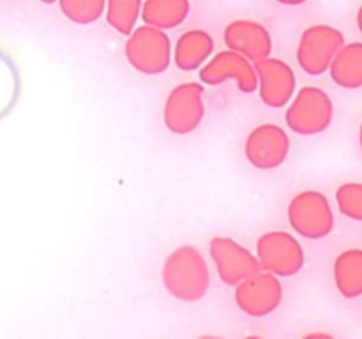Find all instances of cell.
Listing matches in <instances>:
<instances>
[{
	"mask_svg": "<svg viewBox=\"0 0 362 339\" xmlns=\"http://www.w3.org/2000/svg\"><path fill=\"white\" fill-rule=\"evenodd\" d=\"M332 275L339 295L349 300L362 297V249L341 251L334 260Z\"/></svg>",
	"mask_w": 362,
	"mask_h": 339,
	"instance_id": "2e32d148",
	"label": "cell"
},
{
	"mask_svg": "<svg viewBox=\"0 0 362 339\" xmlns=\"http://www.w3.org/2000/svg\"><path fill=\"white\" fill-rule=\"evenodd\" d=\"M166 292L180 302H198L211 288L207 260L194 246H180L168 254L161 268Z\"/></svg>",
	"mask_w": 362,
	"mask_h": 339,
	"instance_id": "6da1fadb",
	"label": "cell"
},
{
	"mask_svg": "<svg viewBox=\"0 0 362 339\" xmlns=\"http://www.w3.org/2000/svg\"><path fill=\"white\" fill-rule=\"evenodd\" d=\"M209 256L219 279L233 288L240 281L262 270L257 254L230 237H214L209 244Z\"/></svg>",
	"mask_w": 362,
	"mask_h": 339,
	"instance_id": "8fae6325",
	"label": "cell"
},
{
	"mask_svg": "<svg viewBox=\"0 0 362 339\" xmlns=\"http://www.w3.org/2000/svg\"><path fill=\"white\" fill-rule=\"evenodd\" d=\"M329 74L338 87L346 90L362 88V42H345L332 59Z\"/></svg>",
	"mask_w": 362,
	"mask_h": 339,
	"instance_id": "9a60e30c",
	"label": "cell"
},
{
	"mask_svg": "<svg viewBox=\"0 0 362 339\" xmlns=\"http://www.w3.org/2000/svg\"><path fill=\"white\" fill-rule=\"evenodd\" d=\"M198 71L200 81L209 87H218L228 80L235 81L243 94H253L258 87L255 62L230 48L212 55Z\"/></svg>",
	"mask_w": 362,
	"mask_h": 339,
	"instance_id": "9c48e42d",
	"label": "cell"
},
{
	"mask_svg": "<svg viewBox=\"0 0 362 339\" xmlns=\"http://www.w3.org/2000/svg\"><path fill=\"white\" fill-rule=\"evenodd\" d=\"M292 141L288 133L276 124H260L255 127L244 143V155L257 170H276L285 165Z\"/></svg>",
	"mask_w": 362,
	"mask_h": 339,
	"instance_id": "30bf717a",
	"label": "cell"
},
{
	"mask_svg": "<svg viewBox=\"0 0 362 339\" xmlns=\"http://www.w3.org/2000/svg\"><path fill=\"white\" fill-rule=\"evenodd\" d=\"M336 205L345 218L362 222V182H345L336 189Z\"/></svg>",
	"mask_w": 362,
	"mask_h": 339,
	"instance_id": "ac0fdd59",
	"label": "cell"
},
{
	"mask_svg": "<svg viewBox=\"0 0 362 339\" xmlns=\"http://www.w3.org/2000/svg\"><path fill=\"white\" fill-rule=\"evenodd\" d=\"M286 106V127L300 136H317L327 131L334 120V102L331 95L313 85L296 90Z\"/></svg>",
	"mask_w": 362,
	"mask_h": 339,
	"instance_id": "7a4b0ae2",
	"label": "cell"
},
{
	"mask_svg": "<svg viewBox=\"0 0 362 339\" xmlns=\"http://www.w3.org/2000/svg\"><path fill=\"white\" fill-rule=\"evenodd\" d=\"M357 27H359V30L362 34V7L359 9V13H357Z\"/></svg>",
	"mask_w": 362,
	"mask_h": 339,
	"instance_id": "44dd1931",
	"label": "cell"
},
{
	"mask_svg": "<svg viewBox=\"0 0 362 339\" xmlns=\"http://www.w3.org/2000/svg\"><path fill=\"white\" fill-rule=\"evenodd\" d=\"M138 18L136 0H112L108 21L119 34L129 35Z\"/></svg>",
	"mask_w": 362,
	"mask_h": 339,
	"instance_id": "d6986e66",
	"label": "cell"
},
{
	"mask_svg": "<svg viewBox=\"0 0 362 339\" xmlns=\"http://www.w3.org/2000/svg\"><path fill=\"white\" fill-rule=\"evenodd\" d=\"M214 53V39L204 30H189L179 37L172 60L180 71H198Z\"/></svg>",
	"mask_w": 362,
	"mask_h": 339,
	"instance_id": "5bb4252c",
	"label": "cell"
},
{
	"mask_svg": "<svg viewBox=\"0 0 362 339\" xmlns=\"http://www.w3.org/2000/svg\"><path fill=\"white\" fill-rule=\"evenodd\" d=\"M345 44V35L329 25H315L304 30L297 44L296 59L300 69L310 76L327 73L332 59Z\"/></svg>",
	"mask_w": 362,
	"mask_h": 339,
	"instance_id": "52a82bcc",
	"label": "cell"
},
{
	"mask_svg": "<svg viewBox=\"0 0 362 339\" xmlns=\"http://www.w3.org/2000/svg\"><path fill=\"white\" fill-rule=\"evenodd\" d=\"M257 258L262 270L281 278L299 274L306 263L304 247L292 233L272 230L257 240Z\"/></svg>",
	"mask_w": 362,
	"mask_h": 339,
	"instance_id": "5b68a950",
	"label": "cell"
},
{
	"mask_svg": "<svg viewBox=\"0 0 362 339\" xmlns=\"http://www.w3.org/2000/svg\"><path fill=\"white\" fill-rule=\"evenodd\" d=\"M66 16L76 23H90L98 20L101 14V2L99 0H66L64 2Z\"/></svg>",
	"mask_w": 362,
	"mask_h": 339,
	"instance_id": "ffe728a7",
	"label": "cell"
},
{
	"mask_svg": "<svg viewBox=\"0 0 362 339\" xmlns=\"http://www.w3.org/2000/svg\"><path fill=\"white\" fill-rule=\"evenodd\" d=\"M124 55L136 73L158 76L168 71L173 46L165 30L156 27H140L133 30L124 44Z\"/></svg>",
	"mask_w": 362,
	"mask_h": 339,
	"instance_id": "3957f363",
	"label": "cell"
},
{
	"mask_svg": "<svg viewBox=\"0 0 362 339\" xmlns=\"http://www.w3.org/2000/svg\"><path fill=\"white\" fill-rule=\"evenodd\" d=\"M359 145H361V150H362V122H361V127H359Z\"/></svg>",
	"mask_w": 362,
	"mask_h": 339,
	"instance_id": "7402d4cb",
	"label": "cell"
},
{
	"mask_svg": "<svg viewBox=\"0 0 362 339\" xmlns=\"http://www.w3.org/2000/svg\"><path fill=\"white\" fill-rule=\"evenodd\" d=\"M286 215L293 232L308 240L325 239L331 235L336 225L331 201L317 189L297 193L290 200Z\"/></svg>",
	"mask_w": 362,
	"mask_h": 339,
	"instance_id": "277c9868",
	"label": "cell"
},
{
	"mask_svg": "<svg viewBox=\"0 0 362 339\" xmlns=\"http://www.w3.org/2000/svg\"><path fill=\"white\" fill-rule=\"evenodd\" d=\"M184 0H152L145 9V21L156 28H173L186 18Z\"/></svg>",
	"mask_w": 362,
	"mask_h": 339,
	"instance_id": "e0dca14e",
	"label": "cell"
},
{
	"mask_svg": "<svg viewBox=\"0 0 362 339\" xmlns=\"http://www.w3.org/2000/svg\"><path fill=\"white\" fill-rule=\"evenodd\" d=\"M205 87L194 81H186L168 94L163 108V122L166 129L179 136L194 133L205 117Z\"/></svg>",
	"mask_w": 362,
	"mask_h": 339,
	"instance_id": "8992f818",
	"label": "cell"
},
{
	"mask_svg": "<svg viewBox=\"0 0 362 339\" xmlns=\"http://www.w3.org/2000/svg\"><path fill=\"white\" fill-rule=\"evenodd\" d=\"M258 78V94L269 108H285L297 90V76L288 62L276 56H267L255 62Z\"/></svg>",
	"mask_w": 362,
	"mask_h": 339,
	"instance_id": "7c38bea8",
	"label": "cell"
},
{
	"mask_svg": "<svg viewBox=\"0 0 362 339\" xmlns=\"http://www.w3.org/2000/svg\"><path fill=\"white\" fill-rule=\"evenodd\" d=\"M283 300V285L278 275L260 270L235 286V304L251 318H264L274 313Z\"/></svg>",
	"mask_w": 362,
	"mask_h": 339,
	"instance_id": "ba28073f",
	"label": "cell"
},
{
	"mask_svg": "<svg viewBox=\"0 0 362 339\" xmlns=\"http://www.w3.org/2000/svg\"><path fill=\"white\" fill-rule=\"evenodd\" d=\"M226 48L240 53L251 62L267 59L272 53V37L269 30L253 21H235L225 30Z\"/></svg>",
	"mask_w": 362,
	"mask_h": 339,
	"instance_id": "4fadbf2b",
	"label": "cell"
}]
</instances>
